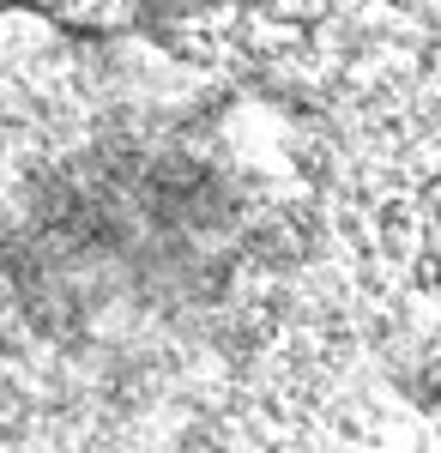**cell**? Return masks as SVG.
Wrapping results in <instances>:
<instances>
[{"instance_id":"6da1fadb","label":"cell","mask_w":441,"mask_h":453,"mask_svg":"<svg viewBox=\"0 0 441 453\" xmlns=\"http://www.w3.org/2000/svg\"><path fill=\"white\" fill-rule=\"evenodd\" d=\"M0 453H441V0L0 19Z\"/></svg>"}]
</instances>
